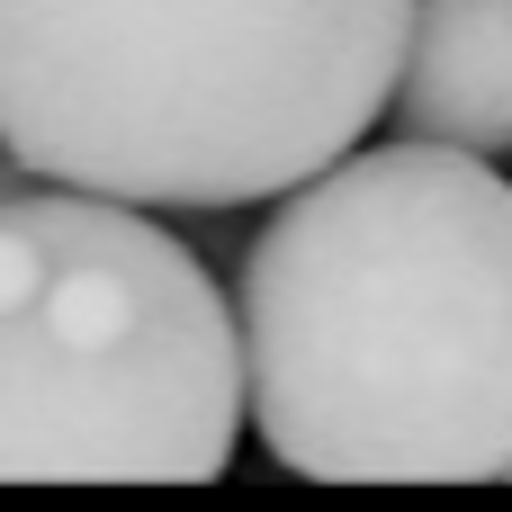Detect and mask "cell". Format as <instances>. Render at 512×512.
<instances>
[{"label": "cell", "mask_w": 512, "mask_h": 512, "mask_svg": "<svg viewBox=\"0 0 512 512\" xmlns=\"http://www.w3.org/2000/svg\"><path fill=\"white\" fill-rule=\"evenodd\" d=\"M243 351L153 207L0 198V486H207L234 468Z\"/></svg>", "instance_id": "obj_3"}, {"label": "cell", "mask_w": 512, "mask_h": 512, "mask_svg": "<svg viewBox=\"0 0 512 512\" xmlns=\"http://www.w3.org/2000/svg\"><path fill=\"white\" fill-rule=\"evenodd\" d=\"M243 423L315 486L512 477V180L387 135L297 189L234 279Z\"/></svg>", "instance_id": "obj_1"}, {"label": "cell", "mask_w": 512, "mask_h": 512, "mask_svg": "<svg viewBox=\"0 0 512 512\" xmlns=\"http://www.w3.org/2000/svg\"><path fill=\"white\" fill-rule=\"evenodd\" d=\"M378 117L486 162L512 153V0H414Z\"/></svg>", "instance_id": "obj_4"}, {"label": "cell", "mask_w": 512, "mask_h": 512, "mask_svg": "<svg viewBox=\"0 0 512 512\" xmlns=\"http://www.w3.org/2000/svg\"><path fill=\"white\" fill-rule=\"evenodd\" d=\"M414 0H0V153L153 216H225L351 153Z\"/></svg>", "instance_id": "obj_2"}]
</instances>
